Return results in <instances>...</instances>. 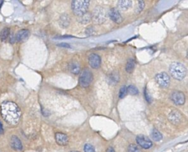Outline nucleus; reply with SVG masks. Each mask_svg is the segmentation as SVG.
Listing matches in <instances>:
<instances>
[{
    "instance_id": "f257e3e1",
    "label": "nucleus",
    "mask_w": 188,
    "mask_h": 152,
    "mask_svg": "<svg viewBox=\"0 0 188 152\" xmlns=\"http://www.w3.org/2000/svg\"><path fill=\"white\" fill-rule=\"evenodd\" d=\"M0 111L3 119L10 125H16L21 117V110L15 103L6 101L2 103Z\"/></svg>"
},
{
    "instance_id": "f03ea898",
    "label": "nucleus",
    "mask_w": 188,
    "mask_h": 152,
    "mask_svg": "<svg viewBox=\"0 0 188 152\" xmlns=\"http://www.w3.org/2000/svg\"><path fill=\"white\" fill-rule=\"evenodd\" d=\"M170 72L172 77L177 80H182L187 75L185 66L180 62H173L170 66Z\"/></svg>"
},
{
    "instance_id": "7ed1b4c3",
    "label": "nucleus",
    "mask_w": 188,
    "mask_h": 152,
    "mask_svg": "<svg viewBox=\"0 0 188 152\" xmlns=\"http://www.w3.org/2000/svg\"><path fill=\"white\" fill-rule=\"evenodd\" d=\"M90 0H72V10L77 17L83 15L88 11Z\"/></svg>"
},
{
    "instance_id": "20e7f679",
    "label": "nucleus",
    "mask_w": 188,
    "mask_h": 152,
    "mask_svg": "<svg viewBox=\"0 0 188 152\" xmlns=\"http://www.w3.org/2000/svg\"><path fill=\"white\" fill-rule=\"evenodd\" d=\"M92 19L94 23L97 25L103 24L106 19V13L105 9L100 6H97L92 12Z\"/></svg>"
},
{
    "instance_id": "39448f33",
    "label": "nucleus",
    "mask_w": 188,
    "mask_h": 152,
    "mask_svg": "<svg viewBox=\"0 0 188 152\" xmlns=\"http://www.w3.org/2000/svg\"><path fill=\"white\" fill-rule=\"evenodd\" d=\"M93 81V74L89 69L86 68L81 73L79 78V83L83 88H87L91 85Z\"/></svg>"
},
{
    "instance_id": "423d86ee",
    "label": "nucleus",
    "mask_w": 188,
    "mask_h": 152,
    "mask_svg": "<svg viewBox=\"0 0 188 152\" xmlns=\"http://www.w3.org/2000/svg\"><path fill=\"white\" fill-rule=\"evenodd\" d=\"M155 80L162 88H167L170 83V77L166 72L158 73L155 75Z\"/></svg>"
},
{
    "instance_id": "0eeeda50",
    "label": "nucleus",
    "mask_w": 188,
    "mask_h": 152,
    "mask_svg": "<svg viewBox=\"0 0 188 152\" xmlns=\"http://www.w3.org/2000/svg\"><path fill=\"white\" fill-rule=\"evenodd\" d=\"M171 100L174 104L177 105V106H181L184 105L185 103V96H184V93L179 90H175L171 93L170 96Z\"/></svg>"
},
{
    "instance_id": "6e6552de",
    "label": "nucleus",
    "mask_w": 188,
    "mask_h": 152,
    "mask_svg": "<svg viewBox=\"0 0 188 152\" xmlns=\"http://www.w3.org/2000/svg\"><path fill=\"white\" fill-rule=\"evenodd\" d=\"M136 142L140 147L144 149H149L152 146V142L149 137L144 135H138L136 137Z\"/></svg>"
},
{
    "instance_id": "1a4fd4ad",
    "label": "nucleus",
    "mask_w": 188,
    "mask_h": 152,
    "mask_svg": "<svg viewBox=\"0 0 188 152\" xmlns=\"http://www.w3.org/2000/svg\"><path fill=\"white\" fill-rule=\"evenodd\" d=\"M109 16L110 19L116 24H121L123 22V17L121 16V13L118 11V8H113L109 11Z\"/></svg>"
},
{
    "instance_id": "9d476101",
    "label": "nucleus",
    "mask_w": 188,
    "mask_h": 152,
    "mask_svg": "<svg viewBox=\"0 0 188 152\" xmlns=\"http://www.w3.org/2000/svg\"><path fill=\"white\" fill-rule=\"evenodd\" d=\"M89 64L92 68L98 69L100 68L101 64V59L99 55L96 54H92L89 56Z\"/></svg>"
},
{
    "instance_id": "9b49d317",
    "label": "nucleus",
    "mask_w": 188,
    "mask_h": 152,
    "mask_svg": "<svg viewBox=\"0 0 188 152\" xmlns=\"http://www.w3.org/2000/svg\"><path fill=\"white\" fill-rule=\"evenodd\" d=\"M10 145L11 147L15 151H21L22 150V144L19 137L17 136H12L10 140Z\"/></svg>"
},
{
    "instance_id": "f8f14e48",
    "label": "nucleus",
    "mask_w": 188,
    "mask_h": 152,
    "mask_svg": "<svg viewBox=\"0 0 188 152\" xmlns=\"http://www.w3.org/2000/svg\"><path fill=\"white\" fill-rule=\"evenodd\" d=\"M30 36V31L26 29H22V30H19L15 35V39L14 40L19 43H22L26 40L28 36Z\"/></svg>"
},
{
    "instance_id": "ddd939ff",
    "label": "nucleus",
    "mask_w": 188,
    "mask_h": 152,
    "mask_svg": "<svg viewBox=\"0 0 188 152\" xmlns=\"http://www.w3.org/2000/svg\"><path fill=\"white\" fill-rule=\"evenodd\" d=\"M55 140L58 145L61 146L67 145L69 143V137L66 134L63 133H56L55 134Z\"/></svg>"
},
{
    "instance_id": "4468645a",
    "label": "nucleus",
    "mask_w": 188,
    "mask_h": 152,
    "mask_svg": "<svg viewBox=\"0 0 188 152\" xmlns=\"http://www.w3.org/2000/svg\"><path fill=\"white\" fill-rule=\"evenodd\" d=\"M168 119L172 123L176 125V124H179L181 122V115L178 111H173L168 115Z\"/></svg>"
},
{
    "instance_id": "2eb2a0df",
    "label": "nucleus",
    "mask_w": 188,
    "mask_h": 152,
    "mask_svg": "<svg viewBox=\"0 0 188 152\" xmlns=\"http://www.w3.org/2000/svg\"><path fill=\"white\" fill-rule=\"evenodd\" d=\"M132 0H118V8L122 11H126L132 8Z\"/></svg>"
},
{
    "instance_id": "dca6fc26",
    "label": "nucleus",
    "mask_w": 188,
    "mask_h": 152,
    "mask_svg": "<svg viewBox=\"0 0 188 152\" xmlns=\"http://www.w3.org/2000/svg\"><path fill=\"white\" fill-rule=\"evenodd\" d=\"M71 22V18L69 17V14H63L60 17L59 19V25L60 26L63 28H66L69 26Z\"/></svg>"
},
{
    "instance_id": "f3484780",
    "label": "nucleus",
    "mask_w": 188,
    "mask_h": 152,
    "mask_svg": "<svg viewBox=\"0 0 188 152\" xmlns=\"http://www.w3.org/2000/svg\"><path fill=\"white\" fill-rule=\"evenodd\" d=\"M119 81V74L117 71L112 72L107 77V82L110 85H115Z\"/></svg>"
},
{
    "instance_id": "a211bd4d",
    "label": "nucleus",
    "mask_w": 188,
    "mask_h": 152,
    "mask_svg": "<svg viewBox=\"0 0 188 152\" xmlns=\"http://www.w3.org/2000/svg\"><path fill=\"white\" fill-rule=\"evenodd\" d=\"M69 69L71 73L77 75V74H78L80 72V64L77 62H76V61H73L69 65Z\"/></svg>"
},
{
    "instance_id": "6ab92c4d",
    "label": "nucleus",
    "mask_w": 188,
    "mask_h": 152,
    "mask_svg": "<svg viewBox=\"0 0 188 152\" xmlns=\"http://www.w3.org/2000/svg\"><path fill=\"white\" fill-rule=\"evenodd\" d=\"M91 20H92V14L88 11L83 14V15L78 17V22L81 24H83V25L89 23Z\"/></svg>"
},
{
    "instance_id": "aec40b11",
    "label": "nucleus",
    "mask_w": 188,
    "mask_h": 152,
    "mask_svg": "<svg viewBox=\"0 0 188 152\" xmlns=\"http://www.w3.org/2000/svg\"><path fill=\"white\" fill-rule=\"evenodd\" d=\"M151 137H152V140H153L154 141H156V142L161 141L162 139H163V136H162L161 132L155 128H154L153 130L152 131Z\"/></svg>"
},
{
    "instance_id": "412c9836",
    "label": "nucleus",
    "mask_w": 188,
    "mask_h": 152,
    "mask_svg": "<svg viewBox=\"0 0 188 152\" xmlns=\"http://www.w3.org/2000/svg\"><path fill=\"white\" fill-rule=\"evenodd\" d=\"M135 62L133 59H129L126 65V71L127 73H132L134 70Z\"/></svg>"
},
{
    "instance_id": "4be33fe9",
    "label": "nucleus",
    "mask_w": 188,
    "mask_h": 152,
    "mask_svg": "<svg viewBox=\"0 0 188 152\" xmlns=\"http://www.w3.org/2000/svg\"><path fill=\"white\" fill-rule=\"evenodd\" d=\"M10 34V28L8 27H5L2 30L1 33H0V39L2 42H5L7 39L8 38Z\"/></svg>"
},
{
    "instance_id": "5701e85b",
    "label": "nucleus",
    "mask_w": 188,
    "mask_h": 152,
    "mask_svg": "<svg viewBox=\"0 0 188 152\" xmlns=\"http://www.w3.org/2000/svg\"><path fill=\"white\" fill-rule=\"evenodd\" d=\"M127 152H141L140 147L138 146L137 145L135 144H131L129 145L127 149Z\"/></svg>"
},
{
    "instance_id": "b1692460",
    "label": "nucleus",
    "mask_w": 188,
    "mask_h": 152,
    "mask_svg": "<svg viewBox=\"0 0 188 152\" xmlns=\"http://www.w3.org/2000/svg\"><path fill=\"white\" fill-rule=\"evenodd\" d=\"M127 93L131 95H137L138 93V90L134 85H129L127 87Z\"/></svg>"
},
{
    "instance_id": "393cba45",
    "label": "nucleus",
    "mask_w": 188,
    "mask_h": 152,
    "mask_svg": "<svg viewBox=\"0 0 188 152\" xmlns=\"http://www.w3.org/2000/svg\"><path fill=\"white\" fill-rule=\"evenodd\" d=\"M126 93H127V87L126 85H123L119 91V98L123 99L124 97L126 96Z\"/></svg>"
},
{
    "instance_id": "a878e982",
    "label": "nucleus",
    "mask_w": 188,
    "mask_h": 152,
    "mask_svg": "<svg viewBox=\"0 0 188 152\" xmlns=\"http://www.w3.org/2000/svg\"><path fill=\"white\" fill-rule=\"evenodd\" d=\"M144 6H145V4H144V2L143 0H138V8H137V12L141 13L143 9L144 8Z\"/></svg>"
},
{
    "instance_id": "bb28decb",
    "label": "nucleus",
    "mask_w": 188,
    "mask_h": 152,
    "mask_svg": "<svg viewBox=\"0 0 188 152\" xmlns=\"http://www.w3.org/2000/svg\"><path fill=\"white\" fill-rule=\"evenodd\" d=\"M84 151L85 152H95V148L91 144H86L84 145Z\"/></svg>"
},
{
    "instance_id": "cd10ccee",
    "label": "nucleus",
    "mask_w": 188,
    "mask_h": 152,
    "mask_svg": "<svg viewBox=\"0 0 188 152\" xmlns=\"http://www.w3.org/2000/svg\"><path fill=\"white\" fill-rule=\"evenodd\" d=\"M144 97H145V99H146V100H147V102H148L149 103H151L152 97L150 95V93H148V90H147V88H145V89H144Z\"/></svg>"
},
{
    "instance_id": "c85d7f7f",
    "label": "nucleus",
    "mask_w": 188,
    "mask_h": 152,
    "mask_svg": "<svg viewBox=\"0 0 188 152\" xmlns=\"http://www.w3.org/2000/svg\"><path fill=\"white\" fill-rule=\"evenodd\" d=\"M93 33H94V27L92 26L88 27L86 28V33L87 35H89V36L92 35L93 34Z\"/></svg>"
},
{
    "instance_id": "c756f323",
    "label": "nucleus",
    "mask_w": 188,
    "mask_h": 152,
    "mask_svg": "<svg viewBox=\"0 0 188 152\" xmlns=\"http://www.w3.org/2000/svg\"><path fill=\"white\" fill-rule=\"evenodd\" d=\"M57 45L60 47H62V48H70V45L68 44V43H60V44H57Z\"/></svg>"
},
{
    "instance_id": "7c9ffc66",
    "label": "nucleus",
    "mask_w": 188,
    "mask_h": 152,
    "mask_svg": "<svg viewBox=\"0 0 188 152\" xmlns=\"http://www.w3.org/2000/svg\"><path fill=\"white\" fill-rule=\"evenodd\" d=\"M3 133H4V130H3L2 124L1 122H0V136L2 135Z\"/></svg>"
},
{
    "instance_id": "2f4dec72",
    "label": "nucleus",
    "mask_w": 188,
    "mask_h": 152,
    "mask_svg": "<svg viewBox=\"0 0 188 152\" xmlns=\"http://www.w3.org/2000/svg\"><path fill=\"white\" fill-rule=\"evenodd\" d=\"M106 152H115V151L114 148H112V147H109V148H108L107 151H106Z\"/></svg>"
},
{
    "instance_id": "473e14b6",
    "label": "nucleus",
    "mask_w": 188,
    "mask_h": 152,
    "mask_svg": "<svg viewBox=\"0 0 188 152\" xmlns=\"http://www.w3.org/2000/svg\"><path fill=\"white\" fill-rule=\"evenodd\" d=\"M69 152H79V151H69Z\"/></svg>"
}]
</instances>
